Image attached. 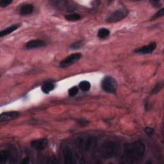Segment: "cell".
I'll use <instances>...</instances> for the list:
<instances>
[{
    "label": "cell",
    "mask_w": 164,
    "mask_h": 164,
    "mask_svg": "<svg viewBox=\"0 0 164 164\" xmlns=\"http://www.w3.org/2000/svg\"><path fill=\"white\" fill-rule=\"evenodd\" d=\"M48 144V140L46 139H42L33 140L31 142V146L34 150L37 151H41L44 150Z\"/></svg>",
    "instance_id": "30bf717a"
},
{
    "label": "cell",
    "mask_w": 164,
    "mask_h": 164,
    "mask_svg": "<svg viewBox=\"0 0 164 164\" xmlns=\"http://www.w3.org/2000/svg\"><path fill=\"white\" fill-rule=\"evenodd\" d=\"M46 45V42L42 40H31L27 42V44L25 45V47L28 50H32L39 48Z\"/></svg>",
    "instance_id": "8fae6325"
},
{
    "label": "cell",
    "mask_w": 164,
    "mask_h": 164,
    "mask_svg": "<svg viewBox=\"0 0 164 164\" xmlns=\"http://www.w3.org/2000/svg\"><path fill=\"white\" fill-rule=\"evenodd\" d=\"M63 156L64 162L66 163H75L78 159L76 152L69 146H66L63 148Z\"/></svg>",
    "instance_id": "8992f818"
},
{
    "label": "cell",
    "mask_w": 164,
    "mask_h": 164,
    "mask_svg": "<svg viewBox=\"0 0 164 164\" xmlns=\"http://www.w3.org/2000/svg\"><path fill=\"white\" fill-rule=\"evenodd\" d=\"M19 115V112H17V111H10V112H3L0 115V122H6V121L16 119Z\"/></svg>",
    "instance_id": "9c48e42d"
},
{
    "label": "cell",
    "mask_w": 164,
    "mask_h": 164,
    "mask_svg": "<svg viewBox=\"0 0 164 164\" xmlns=\"http://www.w3.org/2000/svg\"><path fill=\"white\" fill-rule=\"evenodd\" d=\"M78 93V88L76 86L71 88L68 91L69 96L70 97H72V98L76 96Z\"/></svg>",
    "instance_id": "ffe728a7"
},
{
    "label": "cell",
    "mask_w": 164,
    "mask_h": 164,
    "mask_svg": "<svg viewBox=\"0 0 164 164\" xmlns=\"http://www.w3.org/2000/svg\"><path fill=\"white\" fill-rule=\"evenodd\" d=\"M110 34V32L109 30L103 28H101L99 30L98 33V36L100 39H104V38L107 37L108 36H109Z\"/></svg>",
    "instance_id": "2e32d148"
},
{
    "label": "cell",
    "mask_w": 164,
    "mask_h": 164,
    "mask_svg": "<svg viewBox=\"0 0 164 164\" xmlns=\"http://www.w3.org/2000/svg\"><path fill=\"white\" fill-rule=\"evenodd\" d=\"M101 87L106 92L114 94L117 91V85L114 78L111 76H105L102 80Z\"/></svg>",
    "instance_id": "277c9868"
},
{
    "label": "cell",
    "mask_w": 164,
    "mask_h": 164,
    "mask_svg": "<svg viewBox=\"0 0 164 164\" xmlns=\"http://www.w3.org/2000/svg\"><path fill=\"white\" fill-rule=\"evenodd\" d=\"M82 57L81 53H73L69 56H68L64 60L60 62L59 66L62 68H66L69 66L72 65L73 63H76L80 60Z\"/></svg>",
    "instance_id": "52a82bcc"
},
{
    "label": "cell",
    "mask_w": 164,
    "mask_h": 164,
    "mask_svg": "<svg viewBox=\"0 0 164 164\" xmlns=\"http://www.w3.org/2000/svg\"><path fill=\"white\" fill-rule=\"evenodd\" d=\"M128 14V10L122 8L113 12L108 17L107 21L108 23H117L124 19Z\"/></svg>",
    "instance_id": "5b68a950"
},
{
    "label": "cell",
    "mask_w": 164,
    "mask_h": 164,
    "mask_svg": "<svg viewBox=\"0 0 164 164\" xmlns=\"http://www.w3.org/2000/svg\"><path fill=\"white\" fill-rule=\"evenodd\" d=\"M8 154L9 153L6 151H0V163H5L7 162L8 159Z\"/></svg>",
    "instance_id": "ac0fdd59"
},
{
    "label": "cell",
    "mask_w": 164,
    "mask_h": 164,
    "mask_svg": "<svg viewBox=\"0 0 164 164\" xmlns=\"http://www.w3.org/2000/svg\"><path fill=\"white\" fill-rule=\"evenodd\" d=\"M151 3L154 7H159L160 2H159V1H153V2H151Z\"/></svg>",
    "instance_id": "484cf974"
},
{
    "label": "cell",
    "mask_w": 164,
    "mask_h": 164,
    "mask_svg": "<svg viewBox=\"0 0 164 164\" xmlns=\"http://www.w3.org/2000/svg\"><path fill=\"white\" fill-rule=\"evenodd\" d=\"M19 26L20 25L19 24H14V25H12L11 26H10V27L1 31V32H0V37H2L6 36L14 32V31L17 30L19 28Z\"/></svg>",
    "instance_id": "4fadbf2b"
},
{
    "label": "cell",
    "mask_w": 164,
    "mask_h": 164,
    "mask_svg": "<svg viewBox=\"0 0 164 164\" xmlns=\"http://www.w3.org/2000/svg\"><path fill=\"white\" fill-rule=\"evenodd\" d=\"M82 18L81 15L78 14H68L65 15V19L67 21H76L80 20Z\"/></svg>",
    "instance_id": "e0dca14e"
},
{
    "label": "cell",
    "mask_w": 164,
    "mask_h": 164,
    "mask_svg": "<svg viewBox=\"0 0 164 164\" xmlns=\"http://www.w3.org/2000/svg\"><path fill=\"white\" fill-rule=\"evenodd\" d=\"M34 7L31 4H25L19 9V14L22 15H30L34 12Z\"/></svg>",
    "instance_id": "7c38bea8"
},
{
    "label": "cell",
    "mask_w": 164,
    "mask_h": 164,
    "mask_svg": "<svg viewBox=\"0 0 164 164\" xmlns=\"http://www.w3.org/2000/svg\"><path fill=\"white\" fill-rule=\"evenodd\" d=\"M164 14V8H162L161 10H158V11L153 16L152 18V19H156V18H160L162 16H163Z\"/></svg>",
    "instance_id": "603a6c76"
},
{
    "label": "cell",
    "mask_w": 164,
    "mask_h": 164,
    "mask_svg": "<svg viewBox=\"0 0 164 164\" xmlns=\"http://www.w3.org/2000/svg\"><path fill=\"white\" fill-rule=\"evenodd\" d=\"M21 163H22L23 164H27L29 163V159L28 158H24V159L23 160V161L21 162Z\"/></svg>",
    "instance_id": "4316f807"
},
{
    "label": "cell",
    "mask_w": 164,
    "mask_h": 164,
    "mask_svg": "<svg viewBox=\"0 0 164 164\" xmlns=\"http://www.w3.org/2000/svg\"><path fill=\"white\" fill-rule=\"evenodd\" d=\"M97 139L92 135H82L77 137L75 140L76 147L83 151H91L96 147L97 144Z\"/></svg>",
    "instance_id": "7a4b0ae2"
},
{
    "label": "cell",
    "mask_w": 164,
    "mask_h": 164,
    "mask_svg": "<svg viewBox=\"0 0 164 164\" xmlns=\"http://www.w3.org/2000/svg\"><path fill=\"white\" fill-rule=\"evenodd\" d=\"M145 151L146 147L142 141L137 140L126 144L124 146L120 162L124 164L136 163L143 157Z\"/></svg>",
    "instance_id": "6da1fadb"
},
{
    "label": "cell",
    "mask_w": 164,
    "mask_h": 164,
    "mask_svg": "<svg viewBox=\"0 0 164 164\" xmlns=\"http://www.w3.org/2000/svg\"><path fill=\"white\" fill-rule=\"evenodd\" d=\"M77 123L79 125H80L82 126H87V124H89V121L85 119H79L77 120Z\"/></svg>",
    "instance_id": "7402d4cb"
},
{
    "label": "cell",
    "mask_w": 164,
    "mask_h": 164,
    "mask_svg": "<svg viewBox=\"0 0 164 164\" xmlns=\"http://www.w3.org/2000/svg\"><path fill=\"white\" fill-rule=\"evenodd\" d=\"M162 87H163V83L162 82H158L156 85L154 87V88H153L152 91H151V94H155L158 93L162 88Z\"/></svg>",
    "instance_id": "d6986e66"
},
{
    "label": "cell",
    "mask_w": 164,
    "mask_h": 164,
    "mask_svg": "<svg viewBox=\"0 0 164 164\" xmlns=\"http://www.w3.org/2000/svg\"><path fill=\"white\" fill-rule=\"evenodd\" d=\"M145 132L147 135H151L153 133V132H154V130L151 128V127H147V128H145Z\"/></svg>",
    "instance_id": "d4e9b609"
},
{
    "label": "cell",
    "mask_w": 164,
    "mask_h": 164,
    "mask_svg": "<svg viewBox=\"0 0 164 164\" xmlns=\"http://www.w3.org/2000/svg\"><path fill=\"white\" fill-rule=\"evenodd\" d=\"M12 3V1H10V0H2V1L0 2V7L2 8L6 7Z\"/></svg>",
    "instance_id": "cb8c5ba5"
},
{
    "label": "cell",
    "mask_w": 164,
    "mask_h": 164,
    "mask_svg": "<svg viewBox=\"0 0 164 164\" xmlns=\"http://www.w3.org/2000/svg\"><path fill=\"white\" fill-rule=\"evenodd\" d=\"M83 44H84L82 41H78V42H75V43H73L71 46V48L72 50H78L81 48L82 47H83Z\"/></svg>",
    "instance_id": "44dd1931"
},
{
    "label": "cell",
    "mask_w": 164,
    "mask_h": 164,
    "mask_svg": "<svg viewBox=\"0 0 164 164\" xmlns=\"http://www.w3.org/2000/svg\"><path fill=\"white\" fill-rule=\"evenodd\" d=\"M42 91L45 94H48L55 88V85L52 82H47L42 85Z\"/></svg>",
    "instance_id": "5bb4252c"
},
{
    "label": "cell",
    "mask_w": 164,
    "mask_h": 164,
    "mask_svg": "<svg viewBox=\"0 0 164 164\" xmlns=\"http://www.w3.org/2000/svg\"><path fill=\"white\" fill-rule=\"evenodd\" d=\"M156 44L155 42H152L150 44L147 45L140 47V48L137 49L135 50V53L138 54L146 55V54H150L154 51L156 48Z\"/></svg>",
    "instance_id": "ba28073f"
},
{
    "label": "cell",
    "mask_w": 164,
    "mask_h": 164,
    "mask_svg": "<svg viewBox=\"0 0 164 164\" xmlns=\"http://www.w3.org/2000/svg\"><path fill=\"white\" fill-rule=\"evenodd\" d=\"M91 83H90V82L85 80L81 82L80 84H79V87H80V88L82 91H84V92L88 91L90 88H91Z\"/></svg>",
    "instance_id": "9a60e30c"
},
{
    "label": "cell",
    "mask_w": 164,
    "mask_h": 164,
    "mask_svg": "<svg viewBox=\"0 0 164 164\" xmlns=\"http://www.w3.org/2000/svg\"><path fill=\"white\" fill-rule=\"evenodd\" d=\"M120 150V147L117 143L115 142L110 141L103 144L101 148V155L106 158H114L118 155Z\"/></svg>",
    "instance_id": "3957f363"
}]
</instances>
